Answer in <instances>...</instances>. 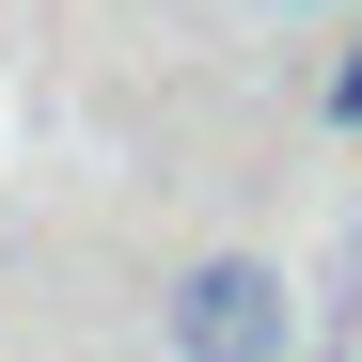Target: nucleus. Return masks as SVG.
I'll use <instances>...</instances> for the list:
<instances>
[{
	"instance_id": "1",
	"label": "nucleus",
	"mask_w": 362,
	"mask_h": 362,
	"mask_svg": "<svg viewBox=\"0 0 362 362\" xmlns=\"http://www.w3.org/2000/svg\"><path fill=\"white\" fill-rule=\"evenodd\" d=\"M299 346V299H284V268H252V252H205L189 284H173V362H284Z\"/></svg>"
},
{
	"instance_id": "2",
	"label": "nucleus",
	"mask_w": 362,
	"mask_h": 362,
	"mask_svg": "<svg viewBox=\"0 0 362 362\" xmlns=\"http://www.w3.org/2000/svg\"><path fill=\"white\" fill-rule=\"evenodd\" d=\"M331 127H362V47H346V64H331Z\"/></svg>"
},
{
	"instance_id": "3",
	"label": "nucleus",
	"mask_w": 362,
	"mask_h": 362,
	"mask_svg": "<svg viewBox=\"0 0 362 362\" xmlns=\"http://www.w3.org/2000/svg\"><path fill=\"white\" fill-rule=\"evenodd\" d=\"M284 16H299V0H284Z\"/></svg>"
}]
</instances>
